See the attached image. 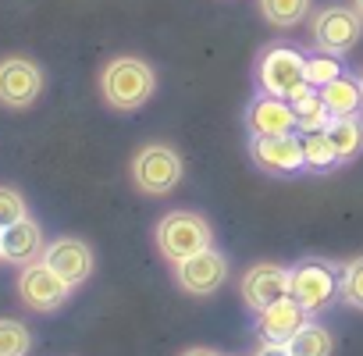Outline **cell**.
I'll use <instances>...</instances> for the list:
<instances>
[{"label": "cell", "mask_w": 363, "mask_h": 356, "mask_svg": "<svg viewBox=\"0 0 363 356\" xmlns=\"http://www.w3.org/2000/svg\"><path fill=\"white\" fill-rule=\"evenodd\" d=\"M100 93H104L107 107H114L121 114L139 111L157 93V72L143 57H132V54L114 57L100 72Z\"/></svg>", "instance_id": "obj_1"}, {"label": "cell", "mask_w": 363, "mask_h": 356, "mask_svg": "<svg viewBox=\"0 0 363 356\" xmlns=\"http://www.w3.org/2000/svg\"><path fill=\"white\" fill-rule=\"evenodd\" d=\"M153 239H157L160 257L174 267V264H182V260H189V257L211 250V246H214V228H211V221H207L203 214H196V211H167V214L157 221Z\"/></svg>", "instance_id": "obj_2"}, {"label": "cell", "mask_w": 363, "mask_h": 356, "mask_svg": "<svg viewBox=\"0 0 363 356\" xmlns=\"http://www.w3.org/2000/svg\"><path fill=\"white\" fill-rule=\"evenodd\" d=\"M253 79H257L260 93L281 96V100H296L313 89L306 82V57L296 47H281V43L260 50V57L253 65Z\"/></svg>", "instance_id": "obj_3"}, {"label": "cell", "mask_w": 363, "mask_h": 356, "mask_svg": "<svg viewBox=\"0 0 363 356\" xmlns=\"http://www.w3.org/2000/svg\"><path fill=\"white\" fill-rule=\"evenodd\" d=\"M186 178V160L167 143H146L132 157V182L143 196H167Z\"/></svg>", "instance_id": "obj_4"}, {"label": "cell", "mask_w": 363, "mask_h": 356, "mask_svg": "<svg viewBox=\"0 0 363 356\" xmlns=\"http://www.w3.org/2000/svg\"><path fill=\"white\" fill-rule=\"evenodd\" d=\"M289 296L303 303L310 313L328 310L342 296V267L320 257H306L289 267Z\"/></svg>", "instance_id": "obj_5"}, {"label": "cell", "mask_w": 363, "mask_h": 356, "mask_svg": "<svg viewBox=\"0 0 363 356\" xmlns=\"http://www.w3.org/2000/svg\"><path fill=\"white\" fill-rule=\"evenodd\" d=\"M310 36H313L317 54L345 57L363 36V18L356 15V8L328 4V8L310 15Z\"/></svg>", "instance_id": "obj_6"}, {"label": "cell", "mask_w": 363, "mask_h": 356, "mask_svg": "<svg viewBox=\"0 0 363 356\" xmlns=\"http://www.w3.org/2000/svg\"><path fill=\"white\" fill-rule=\"evenodd\" d=\"M18 296H22V303H26L29 310L50 313V310H57V306L68 303L72 285H68L54 267H47L43 260H36V264L22 267V274H18Z\"/></svg>", "instance_id": "obj_7"}, {"label": "cell", "mask_w": 363, "mask_h": 356, "mask_svg": "<svg viewBox=\"0 0 363 356\" xmlns=\"http://www.w3.org/2000/svg\"><path fill=\"white\" fill-rule=\"evenodd\" d=\"M43 93V68L29 57H4L0 61V104L22 111L33 107Z\"/></svg>", "instance_id": "obj_8"}, {"label": "cell", "mask_w": 363, "mask_h": 356, "mask_svg": "<svg viewBox=\"0 0 363 356\" xmlns=\"http://www.w3.org/2000/svg\"><path fill=\"white\" fill-rule=\"evenodd\" d=\"M174 282L189 296H214L228 282V260H225V253H218L211 246V250H203L189 260L174 264Z\"/></svg>", "instance_id": "obj_9"}, {"label": "cell", "mask_w": 363, "mask_h": 356, "mask_svg": "<svg viewBox=\"0 0 363 356\" xmlns=\"http://www.w3.org/2000/svg\"><path fill=\"white\" fill-rule=\"evenodd\" d=\"M250 157L253 164L264 171V174H296L306 167V157H303V139H296L292 132L289 135H267V139H250Z\"/></svg>", "instance_id": "obj_10"}, {"label": "cell", "mask_w": 363, "mask_h": 356, "mask_svg": "<svg viewBox=\"0 0 363 356\" xmlns=\"http://www.w3.org/2000/svg\"><path fill=\"white\" fill-rule=\"evenodd\" d=\"M239 292H242V303H246L253 313H260V310H267L271 303H278L281 296H289V267L271 264V260L253 264V267L242 274Z\"/></svg>", "instance_id": "obj_11"}, {"label": "cell", "mask_w": 363, "mask_h": 356, "mask_svg": "<svg viewBox=\"0 0 363 356\" xmlns=\"http://www.w3.org/2000/svg\"><path fill=\"white\" fill-rule=\"evenodd\" d=\"M246 128H250V139H267V135H289L299 125H296V111L289 100L260 93L246 107Z\"/></svg>", "instance_id": "obj_12"}, {"label": "cell", "mask_w": 363, "mask_h": 356, "mask_svg": "<svg viewBox=\"0 0 363 356\" xmlns=\"http://www.w3.org/2000/svg\"><path fill=\"white\" fill-rule=\"evenodd\" d=\"M310 317H313V313H310L303 303H296L292 296H281L278 303H271L267 310L257 313V331H260L264 342H281V345H289L292 335L310 324Z\"/></svg>", "instance_id": "obj_13"}, {"label": "cell", "mask_w": 363, "mask_h": 356, "mask_svg": "<svg viewBox=\"0 0 363 356\" xmlns=\"http://www.w3.org/2000/svg\"><path fill=\"white\" fill-rule=\"evenodd\" d=\"M43 264L54 267V271L75 289V285H82V282L93 274V250H89V243L65 235V239L47 243V250H43Z\"/></svg>", "instance_id": "obj_14"}, {"label": "cell", "mask_w": 363, "mask_h": 356, "mask_svg": "<svg viewBox=\"0 0 363 356\" xmlns=\"http://www.w3.org/2000/svg\"><path fill=\"white\" fill-rule=\"evenodd\" d=\"M0 239H4V260H8V264H15V267H29V264L43 260L47 239H43L40 221H33V218L15 221L11 228L0 232Z\"/></svg>", "instance_id": "obj_15"}, {"label": "cell", "mask_w": 363, "mask_h": 356, "mask_svg": "<svg viewBox=\"0 0 363 356\" xmlns=\"http://www.w3.org/2000/svg\"><path fill=\"white\" fill-rule=\"evenodd\" d=\"M317 93H320V100H324V107H328L331 121H335V118H356V114L363 111L359 82H356V79H349V75H338L335 82L320 86Z\"/></svg>", "instance_id": "obj_16"}, {"label": "cell", "mask_w": 363, "mask_h": 356, "mask_svg": "<svg viewBox=\"0 0 363 356\" xmlns=\"http://www.w3.org/2000/svg\"><path fill=\"white\" fill-rule=\"evenodd\" d=\"M328 135L335 143V153H338V164H349L363 153V118H335L328 125Z\"/></svg>", "instance_id": "obj_17"}, {"label": "cell", "mask_w": 363, "mask_h": 356, "mask_svg": "<svg viewBox=\"0 0 363 356\" xmlns=\"http://www.w3.org/2000/svg\"><path fill=\"white\" fill-rule=\"evenodd\" d=\"M310 4H313V0H257L264 22L274 26V29H296V26H303L310 18Z\"/></svg>", "instance_id": "obj_18"}, {"label": "cell", "mask_w": 363, "mask_h": 356, "mask_svg": "<svg viewBox=\"0 0 363 356\" xmlns=\"http://www.w3.org/2000/svg\"><path fill=\"white\" fill-rule=\"evenodd\" d=\"M289 104H292L296 125H299L303 132H328L331 114H328V107H324V100H320L317 89H310V93H303V96H296V100H289Z\"/></svg>", "instance_id": "obj_19"}, {"label": "cell", "mask_w": 363, "mask_h": 356, "mask_svg": "<svg viewBox=\"0 0 363 356\" xmlns=\"http://www.w3.org/2000/svg\"><path fill=\"white\" fill-rule=\"evenodd\" d=\"M331 349H335L331 331L324 324H313V321L303 331H296L292 342H289V352L292 356H331Z\"/></svg>", "instance_id": "obj_20"}, {"label": "cell", "mask_w": 363, "mask_h": 356, "mask_svg": "<svg viewBox=\"0 0 363 356\" xmlns=\"http://www.w3.org/2000/svg\"><path fill=\"white\" fill-rule=\"evenodd\" d=\"M303 157L310 171H331L338 164V153L328 132H303Z\"/></svg>", "instance_id": "obj_21"}, {"label": "cell", "mask_w": 363, "mask_h": 356, "mask_svg": "<svg viewBox=\"0 0 363 356\" xmlns=\"http://www.w3.org/2000/svg\"><path fill=\"white\" fill-rule=\"evenodd\" d=\"M33 345V335L22 321L0 317V356H26Z\"/></svg>", "instance_id": "obj_22"}, {"label": "cell", "mask_w": 363, "mask_h": 356, "mask_svg": "<svg viewBox=\"0 0 363 356\" xmlns=\"http://www.w3.org/2000/svg\"><path fill=\"white\" fill-rule=\"evenodd\" d=\"M338 299L352 310H363V257H352L342 267V296Z\"/></svg>", "instance_id": "obj_23"}, {"label": "cell", "mask_w": 363, "mask_h": 356, "mask_svg": "<svg viewBox=\"0 0 363 356\" xmlns=\"http://www.w3.org/2000/svg\"><path fill=\"white\" fill-rule=\"evenodd\" d=\"M338 75H342L338 57H331V54H313V57H306V82H310L313 89L335 82Z\"/></svg>", "instance_id": "obj_24"}, {"label": "cell", "mask_w": 363, "mask_h": 356, "mask_svg": "<svg viewBox=\"0 0 363 356\" xmlns=\"http://www.w3.org/2000/svg\"><path fill=\"white\" fill-rule=\"evenodd\" d=\"M22 218H29V207H26L22 193L11 189V186H0V232L11 228V225L22 221Z\"/></svg>", "instance_id": "obj_25"}, {"label": "cell", "mask_w": 363, "mask_h": 356, "mask_svg": "<svg viewBox=\"0 0 363 356\" xmlns=\"http://www.w3.org/2000/svg\"><path fill=\"white\" fill-rule=\"evenodd\" d=\"M257 356H292V352H289V345H281V342H264V345L257 349Z\"/></svg>", "instance_id": "obj_26"}, {"label": "cell", "mask_w": 363, "mask_h": 356, "mask_svg": "<svg viewBox=\"0 0 363 356\" xmlns=\"http://www.w3.org/2000/svg\"><path fill=\"white\" fill-rule=\"evenodd\" d=\"M182 356H221V352H214V349H203V345H196V349H186Z\"/></svg>", "instance_id": "obj_27"}, {"label": "cell", "mask_w": 363, "mask_h": 356, "mask_svg": "<svg viewBox=\"0 0 363 356\" xmlns=\"http://www.w3.org/2000/svg\"><path fill=\"white\" fill-rule=\"evenodd\" d=\"M352 8H356V15L363 18V0H352Z\"/></svg>", "instance_id": "obj_28"}, {"label": "cell", "mask_w": 363, "mask_h": 356, "mask_svg": "<svg viewBox=\"0 0 363 356\" xmlns=\"http://www.w3.org/2000/svg\"><path fill=\"white\" fill-rule=\"evenodd\" d=\"M0 260H4V239H0Z\"/></svg>", "instance_id": "obj_29"}, {"label": "cell", "mask_w": 363, "mask_h": 356, "mask_svg": "<svg viewBox=\"0 0 363 356\" xmlns=\"http://www.w3.org/2000/svg\"><path fill=\"white\" fill-rule=\"evenodd\" d=\"M356 82H359V93H363V75H359V79H356Z\"/></svg>", "instance_id": "obj_30"}]
</instances>
